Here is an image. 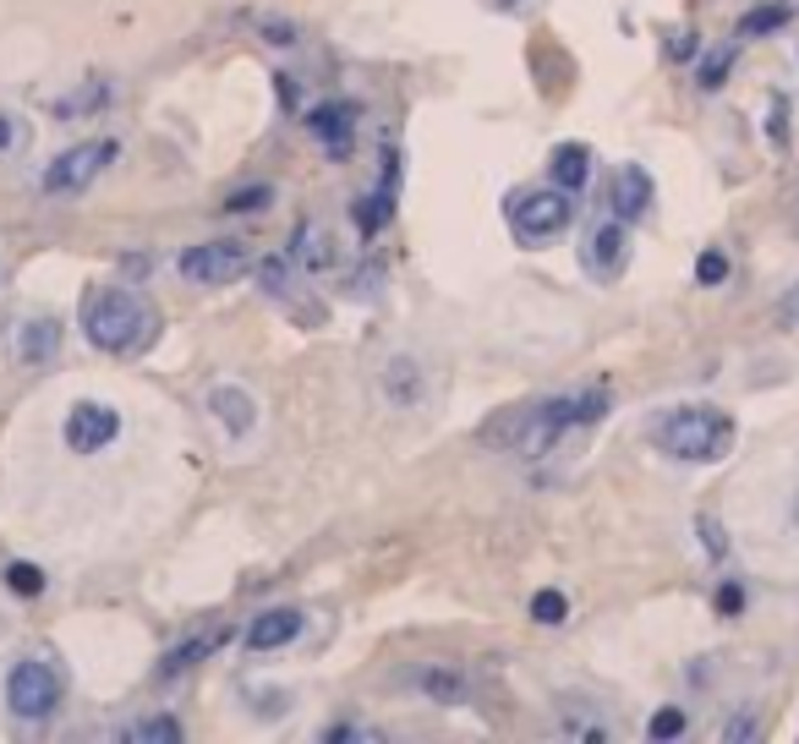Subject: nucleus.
<instances>
[{
    "instance_id": "obj_5",
    "label": "nucleus",
    "mask_w": 799,
    "mask_h": 744,
    "mask_svg": "<svg viewBox=\"0 0 799 744\" xmlns=\"http://www.w3.org/2000/svg\"><path fill=\"white\" fill-rule=\"evenodd\" d=\"M570 214H575V203H570L564 186L559 192H520L509 203V225H515V236L526 247H548L553 236H564L570 230Z\"/></svg>"
},
{
    "instance_id": "obj_32",
    "label": "nucleus",
    "mask_w": 799,
    "mask_h": 744,
    "mask_svg": "<svg viewBox=\"0 0 799 744\" xmlns=\"http://www.w3.org/2000/svg\"><path fill=\"white\" fill-rule=\"evenodd\" d=\"M739 607H745V586H739V581H728V586L717 592V613H739Z\"/></svg>"
},
{
    "instance_id": "obj_33",
    "label": "nucleus",
    "mask_w": 799,
    "mask_h": 744,
    "mask_svg": "<svg viewBox=\"0 0 799 744\" xmlns=\"http://www.w3.org/2000/svg\"><path fill=\"white\" fill-rule=\"evenodd\" d=\"M778 323H784V328H795V323H799V285L778 301Z\"/></svg>"
},
{
    "instance_id": "obj_20",
    "label": "nucleus",
    "mask_w": 799,
    "mask_h": 744,
    "mask_svg": "<svg viewBox=\"0 0 799 744\" xmlns=\"http://www.w3.org/2000/svg\"><path fill=\"white\" fill-rule=\"evenodd\" d=\"M784 22H789V6H756V11H745L739 33H745V39H756V33H778Z\"/></svg>"
},
{
    "instance_id": "obj_28",
    "label": "nucleus",
    "mask_w": 799,
    "mask_h": 744,
    "mask_svg": "<svg viewBox=\"0 0 799 744\" xmlns=\"http://www.w3.org/2000/svg\"><path fill=\"white\" fill-rule=\"evenodd\" d=\"M695 531L706 537V553H712V559H723V553H728V537H723V526H717L712 515H701V520H695Z\"/></svg>"
},
{
    "instance_id": "obj_34",
    "label": "nucleus",
    "mask_w": 799,
    "mask_h": 744,
    "mask_svg": "<svg viewBox=\"0 0 799 744\" xmlns=\"http://www.w3.org/2000/svg\"><path fill=\"white\" fill-rule=\"evenodd\" d=\"M11 138H17V127H11V121H6V116H0V153L11 149Z\"/></svg>"
},
{
    "instance_id": "obj_10",
    "label": "nucleus",
    "mask_w": 799,
    "mask_h": 744,
    "mask_svg": "<svg viewBox=\"0 0 799 744\" xmlns=\"http://www.w3.org/2000/svg\"><path fill=\"white\" fill-rule=\"evenodd\" d=\"M625 252H630L625 219H603V225L592 230V241H586V269L603 274V280H614V274L625 269Z\"/></svg>"
},
{
    "instance_id": "obj_19",
    "label": "nucleus",
    "mask_w": 799,
    "mask_h": 744,
    "mask_svg": "<svg viewBox=\"0 0 799 744\" xmlns=\"http://www.w3.org/2000/svg\"><path fill=\"white\" fill-rule=\"evenodd\" d=\"M127 740L132 744H175L181 740V723H175V718H143V723L127 729Z\"/></svg>"
},
{
    "instance_id": "obj_30",
    "label": "nucleus",
    "mask_w": 799,
    "mask_h": 744,
    "mask_svg": "<svg viewBox=\"0 0 799 744\" xmlns=\"http://www.w3.org/2000/svg\"><path fill=\"white\" fill-rule=\"evenodd\" d=\"M723 740H756V712H751V707L734 712V723L723 729Z\"/></svg>"
},
{
    "instance_id": "obj_35",
    "label": "nucleus",
    "mask_w": 799,
    "mask_h": 744,
    "mask_svg": "<svg viewBox=\"0 0 799 744\" xmlns=\"http://www.w3.org/2000/svg\"><path fill=\"white\" fill-rule=\"evenodd\" d=\"M498 6H504V11H515V6H520V0H498Z\"/></svg>"
},
{
    "instance_id": "obj_2",
    "label": "nucleus",
    "mask_w": 799,
    "mask_h": 744,
    "mask_svg": "<svg viewBox=\"0 0 799 744\" xmlns=\"http://www.w3.org/2000/svg\"><path fill=\"white\" fill-rule=\"evenodd\" d=\"M651 444L662 454H673V460L712 465L734 449V417L712 411V406H679V411H662L651 422Z\"/></svg>"
},
{
    "instance_id": "obj_8",
    "label": "nucleus",
    "mask_w": 799,
    "mask_h": 744,
    "mask_svg": "<svg viewBox=\"0 0 799 744\" xmlns=\"http://www.w3.org/2000/svg\"><path fill=\"white\" fill-rule=\"evenodd\" d=\"M116 433H121V417L110 406H99V400H83L66 417V444L77 449V454H94V449L116 444Z\"/></svg>"
},
{
    "instance_id": "obj_18",
    "label": "nucleus",
    "mask_w": 799,
    "mask_h": 744,
    "mask_svg": "<svg viewBox=\"0 0 799 744\" xmlns=\"http://www.w3.org/2000/svg\"><path fill=\"white\" fill-rule=\"evenodd\" d=\"M291 258H296L302 269H328V263H334V241H328V230H318V225L296 230V241H291Z\"/></svg>"
},
{
    "instance_id": "obj_16",
    "label": "nucleus",
    "mask_w": 799,
    "mask_h": 744,
    "mask_svg": "<svg viewBox=\"0 0 799 744\" xmlns=\"http://www.w3.org/2000/svg\"><path fill=\"white\" fill-rule=\"evenodd\" d=\"M17 351H22V362H50V356L61 351V323H55V317H28Z\"/></svg>"
},
{
    "instance_id": "obj_29",
    "label": "nucleus",
    "mask_w": 799,
    "mask_h": 744,
    "mask_svg": "<svg viewBox=\"0 0 799 744\" xmlns=\"http://www.w3.org/2000/svg\"><path fill=\"white\" fill-rule=\"evenodd\" d=\"M258 280H263V291H269V296H285V263H280V258L258 263Z\"/></svg>"
},
{
    "instance_id": "obj_26",
    "label": "nucleus",
    "mask_w": 799,
    "mask_h": 744,
    "mask_svg": "<svg viewBox=\"0 0 799 744\" xmlns=\"http://www.w3.org/2000/svg\"><path fill=\"white\" fill-rule=\"evenodd\" d=\"M646 734H651V740H679V734H684V712H679V707H662V712H651Z\"/></svg>"
},
{
    "instance_id": "obj_24",
    "label": "nucleus",
    "mask_w": 799,
    "mask_h": 744,
    "mask_svg": "<svg viewBox=\"0 0 799 744\" xmlns=\"http://www.w3.org/2000/svg\"><path fill=\"white\" fill-rule=\"evenodd\" d=\"M695 280H701V285H723V280H728V258H723L717 247H706V252L695 258Z\"/></svg>"
},
{
    "instance_id": "obj_15",
    "label": "nucleus",
    "mask_w": 799,
    "mask_h": 744,
    "mask_svg": "<svg viewBox=\"0 0 799 744\" xmlns=\"http://www.w3.org/2000/svg\"><path fill=\"white\" fill-rule=\"evenodd\" d=\"M417 690H422V696H433V701H444V707L472 701V679H466V673H455V668H417Z\"/></svg>"
},
{
    "instance_id": "obj_31",
    "label": "nucleus",
    "mask_w": 799,
    "mask_h": 744,
    "mask_svg": "<svg viewBox=\"0 0 799 744\" xmlns=\"http://www.w3.org/2000/svg\"><path fill=\"white\" fill-rule=\"evenodd\" d=\"M378 734L372 729H356V723H345V729H328V744H372Z\"/></svg>"
},
{
    "instance_id": "obj_9",
    "label": "nucleus",
    "mask_w": 799,
    "mask_h": 744,
    "mask_svg": "<svg viewBox=\"0 0 799 744\" xmlns=\"http://www.w3.org/2000/svg\"><path fill=\"white\" fill-rule=\"evenodd\" d=\"M608 208H614V219H625V225L651 208V175H646L640 164H619V170L608 175Z\"/></svg>"
},
{
    "instance_id": "obj_22",
    "label": "nucleus",
    "mask_w": 799,
    "mask_h": 744,
    "mask_svg": "<svg viewBox=\"0 0 799 744\" xmlns=\"http://www.w3.org/2000/svg\"><path fill=\"white\" fill-rule=\"evenodd\" d=\"M6 586L17 596H39L44 592V570H39V564H11V570H6Z\"/></svg>"
},
{
    "instance_id": "obj_7",
    "label": "nucleus",
    "mask_w": 799,
    "mask_h": 744,
    "mask_svg": "<svg viewBox=\"0 0 799 744\" xmlns=\"http://www.w3.org/2000/svg\"><path fill=\"white\" fill-rule=\"evenodd\" d=\"M241 269H247V258L230 241H203V247L181 252V280H192V285H230Z\"/></svg>"
},
{
    "instance_id": "obj_11",
    "label": "nucleus",
    "mask_w": 799,
    "mask_h": 744,
    "mask_svg": "<svg viewBox=\"0 0 799 744\" xmlns=\"http://www.w3.org/2000/svg\"><path fill=\"white\" fill-rule=\"evenodd\" d=\"M302 629H307V613H302V607H269V613H258V618L247 624V646H252V651H274V646L296 640Z\"/></svg>"
},
{
    "instance_id": "obj_12",
    "label": "nucleus",
    "mask_w": 799,
    "mask_h": 744,
    "mask_svg": "<svg viewBox=\"0 0 799 744\" xmlns=\"http://www.w3.org/2000/svg\"><path fill=\"white\" fill-rule=\"evenodd\" d=\"M208 411L225 422V433H230V439H247V433H252V422H258L252 395H247V389H230V384L208 389Z\"/></svg>"
},
{
    "instance_id": "obj_6",
    "label": "nucleus",
    "mask_w": 799,
    "mask_h": 744,
    "mask_svg": "<svg viewBox=\"0 0 799 744\" xmlns=\"http://www.w3.org/2000/svg\"><path fill=\"white\" fill-rule=\"evenodd\" d=\"M110 164H116V143H110V138L83 143V149H66L50 170H44V192H50V197H77V192H88Z\"/></svg>"
},
{
    "instance_id": "obj_14",
    "label": "nucleus",
    "mask_w": 799,
    "mask_h": 744,
    "mask_svg": "<svg viewBox=\"0 0 799 744\" xmlns=\"http://www.w3.org/2000/svg\"><path fill=\"white\" fill-rule=\"evenodd\" d=\"M307 132L323 138L328 159H345V153H350V105H318V110L307 116Z\"/></svg>"
},
{
    "instance_id": "obj_17",
    "label": "nucleus",
    "mask_w": 799,
    "mask_h": 744,
    "mask_svg": "<svg viewBox=\"0 0 799 744\" xmlns=\"http://www.w3.org/2000/svg\"><path fill=\"white\" fill-rule=\"evenodd\" d=\"M586 175H592V153H586V143H564V149L553 153V181H559L564 192H581Z\"/></svg>"
},
{
    "instance_id": "obj_3",
    "label": "nucleus",
    "mask_w": 799,
    "mask_h": 744,
    "mask_svg": "<svg viewBox=\"0 0 799 744\" xmlns=\"http://www.w3.org/2000/svg\"><path fill=\"white\" fill-rule=\"evenodd\" d=\"M83 328H88V339H94L99 351L127 356V351H143V345H149V334H154V306L138 296V291H127V285H110V291H99V296L88 301Z\"/></svg>"
},
{
    "instance_id": "obj_21",
    "label": "nucleus",
    "mask_w": 799,
    "mask_h": 744,
    "mask_svg": "<svg viewBox=\"0 0 799 744\" xmlns=\"http://www.w3.org/2000/svg\"><path fill=\"white\" fill-rule=\"evenodd\" d=\"M728 66H734V50H712L706 61H701V72H695V83L712 94V88H723L728 83Z\"/></svg>"
},
{
    "instance_id": "obj_23",
    "label": "nucleus",
    "mask_w": 799,
    "mask_h": 744,
    "mask_svg": "<svg viewBox=\"0 0 799 744\" xmlns=\"http://www.w3.org/2000/svg\"><path fill=\"white\" fill-rule=\"evenodd\" d=\"M564 613H570L564 592H537L531 596V618H537V624H564Z\"/></svg>"
},
{
    "instance_id": "obj_27",
    "label": "nucleus",
    "mask_w": 799,
    "mask_h": 744,
    "mask_svg": "<svg viewBox=\"0 0 799 744\" xmlns=\"http://www.w3.org/2000/svg\"><path fill=\"white\" fill-rule=\"evenodd\" d=\"M269 197H274L269 186H241V192H236L225 208H230V214H247V208H269Z\"/></svg>"
},
{
    "instance_id": "obj_13",
    "label": "nucleus",
    "mask_w": 799,
    "mask_h": 744,
    "mask_svg": "<svg viewBox=\"0 0 799 744\" xmlns=\"http://www.w3.org/2000/svg\"><path fill=\"white\" fill-rule=\"evenodd\" d=\"M225 640H230V629H225V624H214V629H197L192 640H181L175 651H164L160 673H164V679H175V673H186V668H197V662H203V657H214V651H219Z\"/></svg>"
},
{
    "instance_id": "obj_1",
    "label": "nucleus",
    "mask_w": 799,
    "mask_h": 744,
    "mask_svg": "<svg viewBox=\"0 0 799 744\" xmlns=\"http://www.w3.org/2000/svg\"><path fill=\"white\" fill-rule=\"evenodd\" d=\"M603 411H608V389H581V395L542 400V406H515V411H504L498 422L482 428V444L515 449V454H542V449L559 444L564 433L592 428Z\"/></svg>"
},
{
    "instance_id": "obj_4",
    "label": "nucleus",
    "mask_w": 799,
    "mask_h": 744,
    "mask_svg": "<svg viewBox=\"0 0 799 744\" xmlns=\"http://www.w3.org/2000/svg\"><path fill=\"white\" fill-rule=\"evenodd\" d=\"M6 707H11L22 723H44V718L61 707V668L44 662V657H22V662L6 673Z\"/></svg>"
},
{
    "instance_id": "obj_25",
    "label": "nucleus",
    "mask_w": 799,
    "mask_h": 744,
    "mask_svg": "<svg viewBox=\"0 0 799 744\" xmlns=\"http://www.w3.org/2000/svg\"><path fill=\"white\" fill-rule=\"evenodd\" d=\"M411 384H417V362H389V373H384V395L395 389V400H411Z\"/></svg>"
}]
</instances>
